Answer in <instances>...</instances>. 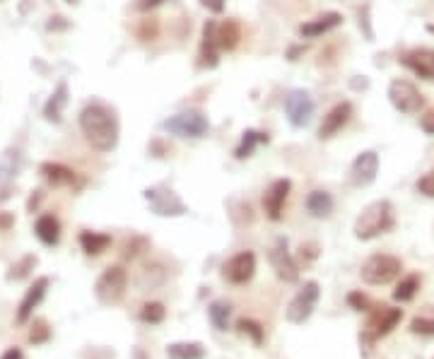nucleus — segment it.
<instances>
[{"mask_svg": "<svg viewBox=\"0 0 434 359\" xmlns=\"http://www.w3.org/2000/svg\"><path fill=\"white\" fill-rule=\"evenodd\" d=\"M400 319H403V311L400 309H393V306H376L369 316V325H367L369 330H367L365 338L374 340V338H381V335H389L391 330L400 323Z\"/></svg>", "mask_w": 434, "mask_h": 359, "instance_id": "obj_14", "label": "nucleus"}, {"mask_svg": "<svg viewBox=\"0 0 434 359\" xmlns=\"http://www.w3.org/2000/svg\"><path fill=\"white\" fill-rule=\"evenodd\" d=\"M347 304H350L352 309H357V311H369L372 309L369 297H365L362 292H352V294L347 297Z\"/></svg>", "mask_w": 434, "mask_h": 359, "instance_id": "obj_38", "label": "nucleus"}, {"mask_svg": "<svg viewBox=\"0 0 434 359\" xmlns=\"http://www.w3.org/2000/svg\"><path fill=\"white\" fill-rule=\"evenodd\" d=\"M201 5L207 8L210 12H215V15H220L225 10V0H201Z\"/></svg>", "mask_w": 434, "mask_h": 359, "instance_id": "obj_43", "label": "nucleus"}, {"mask_svg": "<svg viewBox=\"0 0 434 359\" xmlns=\"http://www.w3.org/2000/svg\"><path fill=\"white\" fill-rule=\"evenodd\" d=\"M0 359H25V354H22V349H20V347H10Z\"/></svg>", "mask_w": 434, "mask_h": 359, "instance_id": "obj_46", "label": "nucleus"}, {"mask_svg": "<svg viewBox=\"0 0 434 359\" xmlns=\"http://www.w3.org/2000/svg\"><path fill=\"white\" fill-rule=\"evenodd\" d=\"M51 338V328L44 319H36L34 325H32V333H30V343L32 345H44L46 340Z\"/></svg>", "mask_w": 434, "mask_h": 359, "instance_id": "obj_34", "label": "nucleus"}, {"mask_svg": "<svg viewBox=\"0 0 434 359\" xmlns=\"http://www.w3.org/2000/svg\"><path fill=\"white\" fill-rule=\"evenodd\" d=\"M41 200H44V191H34L30 196V200H27V210L30 212H36V207L41 205Z\"/></svg>", "mask_w": 434, "mask_h": 359, "instance_id": "obj_44", "label": "nucleus"}, {"mask_svg": "<svg viewBox=\"0 0 434 359\" xmlns=\"http://www.w3.org/2000/svg\"><path fill=\"white\" fill-rule=\"evenodd\" d=\"M167 0H135V10L140 12H150V10H157L159 5H164Z\"/></svg>", "mask_w": 434, "mask_h": 359, "instance_id": "obj_41", "label": "nucleus"}, {"mask_svg": "<svg viewBox=\"0 0 434 359\" xmlns=\"http://www.w3.org/2000/svg\"><path fill=\"white\" fill-rule=\"evenodd\" d=\"M319 297H321L319 282H314V280L304 282V287L297 292L295 299H292L290 306H287V321H290V323H297V325L309 321V316L314 314L316 304H319Z\"/></svg>", "mask_w": 434, "mask_h": 359, "instance_id": "obj_8", "label": "nucleus"}, {"mask_svg": "<svg viewBox=\"0 0 434 359\" xmlns=\"http://www.w3.org/2000/svg\"><path fill=\"white\" fill-rule=\"evenodd\" d=\"M65 104H68V82H65V80H60V82L56 84L54 94L49 97V102L44 104L46 121H51V124H60V121H63Z\"/></svg>", "mask_w": 434, "mask_h": 359, "instance_id": "obj_21", "label": "nucleus"}, {"mask_svg": "<svg viewBox=\"0 0 434 359\" xmlns=\"http://www.w3.org/2000/svg\"><path fill=\"white\" fill-rule=\"evenodd\" d=\"M299 258L304 263H311V261H316V258H319V244L316 242H309V244H301L299 246Z\"/></svg>", "mask_w": 434, "mask_h": 359, "instance_id": "obj_39", "label": "nucleus"}, {"mask_svg": "<svg viewBox=\"0 0 434 359\" xmlns=\"http://www.w3.org/2000/svg\"><path fill=\"white\" fill-rule=\"evenodd\" d=\"M148 246V239H133V242H128L126 244V251H124V256L126 258H135L138 256L143 248Z\"/></svg>", "mask_w": 434, "mask_h": 359, "instance_id": "obj_40", "label": "nucleus"}, {"mask_svg": "<svg viewBox=\"0 0 434 359\" xmlns=\"http://www.w3.org/2000/svg\"><path fill=\"white\" fill-rule=\"evenodd\" d=\"M400 63L422 80H434V51L432 49H410L400 56Z\"/></svg>", "mask_w": 434, "mask_h": 359, "instance_id": "obj_17", "label": "nucleus"}, {"mask_svg": "<svg viewBox=\"0 0 434 359\" xmlns=\"http://www.w3.org/2000/svg\"><path fill=\"white\" fill-rule=\"evenodd\" d=\"M157 34H159V25H157V20H155V17H148V20L140 22L138 36H140L143 41H152Z\"/></svg>", "mask_w": 434, "mask_h": 359, "instance_id": "obj_36", "label": "nucleus"}, {"mask_svg": "<svg viewBox=\"0 0 434 359\" xmlns=\"http://www.w3.org/2000/svg\"><path fill=\"white\" fill-rule=\"evenodd\" d=\"M268 258H271L273 270H275V275L280 277L282 282H297L299 280V266H297L295 256L290 253V244H287L285 236H277Z\"/></svg>", "mask_w": 434, "mask_h": 359, "instance_id": "obj_10", "label": "nucleus"}, {"mask_svg": "<svg viewBox=\"0 0 434 359\" xmlns=\"http://www.w3.org/2000/svg\"><path fill=\"white\" fill-rule=\"evenodd\" d=\"M376 174H379V154L374 150H365L355 157L350 167V183L357 188H365L374 183Z\"/></svg>", "mask_w": 434, "mask_h": 359, "instance_id": "obj_12", "label": "nucleus"}, {"mask_svg": "<svg viewBox=\"0 0 434 359\" xmlns=\"http://www.w3.org/2000/svg\"><path fill=\"white\" fill-rule=\"evenodd\" d=\"M39 172H41V176L56 188L75 186V183H78V172H73V169L65 167V164H60V162H44L39 167Z\"/></svg>", "mask_w": 434, "mask_h": 359, "instance_id": "obj_20", "label": "nucleus"}, {"mask_svg": "<svg viewBox=\"0 0 434 359\" xmlns=\"http://www.w3.org/2000/svg\"><path fill=\"white\" fill-rule=\"evenodd\" d=\"M415 188H418V193H422V196L434 198V172H427L422 178H418Z\"/></svg>", "mask_w": 434, "mask_h": 359, "instance_id": "obj_37", "label": "nucleus"}, {"mask_svg": "<svg viewBox=\"0 0 434 359\" xmlns=\"http://www.w3.org/2000/svg\"><path fill=\"white\" fill-rule=\"evenodd\" d=\"M400 270H403L400 258L389 256V253H374V256L367 258L365 266H362V280L374 287L389 285V282H393L396 277L400 275Z\"/></svg>", "mask_w": 434, "mask_h": 359, "instance_id": "obj_4", "label": "nucleus"}, {"mask_svg": "<svg viewBox=\"0 0 434 359\" xmlns=\"http://www.w3.org/2000/svg\"><path fill=\"white\" fill-rule=\"evenodd\" d=\"M256 273V256L251 251H242L232 256L222 266V277L232 285H247Z\"/></svg>", "mask_w": 434, "mask_h": 359, "instance_id": "obj_11", "label": "nucleus"}, {"mask_svg": "<svg viewBox=\"0 0 434 359\" xmlns=\"http://www.w3.org/2000/svg\"><path fill=\"white\" fill-rule=\"evenodd\" d=\"M333 207H336V202H333V196L328 191H311L309 196H306V212H309L311 217H316V220H326V217H331Z\"/></svg>", "mask_w": 434, "mask_h": 359, "instance_id": "obj_22", "label": "nucleus"}, {"mask_svg": "<svg viewBox=\"0 0 434 359\" xmlns=\"http://www.w3.org/2000/svg\"><path fill=\"white\" fill-rule=\"evenodd\" d=\"M237 330L242 335H247V338H251L256 345H263V340H266L263 325L258 323V321H253V319H239L237 321Z\"/></svg>", "mask_w": 434, "mask_h": 359, "instance_id": "obj_32", "label": "nucleus"}, {"mask_svg": "<svg viewBox=\"0 0 434 359\" xmlns=\"http://www.w3.org/2000/svg\"><path fill=\"white\" fill-rule=\"evenodd\" d=\"M34 234L44 246H56L60 242V222L54 215H41L34 224Z\"/></svg>", "mask_w": 434, "mask_h": 359, "instance_id": "obj_23", "label": "nucleus"}, {"mask_svg": "<svg viewBox=\"0 0 434 359\" xmlns=\"http://www.w3.org/2000/svg\"><path fill=\"white\" fill-rule=\"evenodd\" d=\"M12 224H15V215L12 212H0V229L8 231Z\"/></svg>", "mask_w": 434, "mask_h": 359, "instance_id": "obj_45", "label": "nucleus"}, {"mask_svg": "<svg viewBox=\"0 0 434 359\" xmlns=\"http://www.w3.org/2000/svg\"><path fill=\"white\" fill-rule=\"evenodd\" d=\"M420 128H422L427 135H434V108L422 116V121H420Z\"/></svg>", "mask_w": 434, "mask_h": 359, "instance_id": "obj_42", "label": "nucleus"}, {"mask_svg": "<svg viewBox=\"0 0 434 359\" xmlns=\"http://www.w3.org/2000/svg\"><path fill=\"white\" fill-rule=\"evenodd\" d=\"M164 128H167L172 135H176V138L198 140L207 133L210 124H207V118L203 116L201 111H181V113L169 116L167 121H164Z\"/></svg>", "mask_w": 434, "mask_h": 359, "instance_id": "obj_6", "label": "nucleus"}, {"mask_svg": "<svg viewBox=\"0 0 434 359\" xmlns=\"http://www.w3.org/2000/svg\"><path fill=\"white\" fill-rule=\"evenodd\" d=\"M143 198L148 200L150 210L159 217H181L188 212L186 202L179 198V193H174L172 188L167 186H152V188H145Z\"/></svg>", "mask_w": 434, "mask_h": 359, "instance_id": "obj_5", "label": "nucleus"}, {"mask_svg": "<svg viewBox=\"0 0 434 359\" xmlns=\"http://www.w3.org/2000/svg\"><path fill=\"white\" fill-rule=\"evenodd\" d=\"M80 130H82L84 140L92 145L97 152H111L119 145L121 126L116 108L108 106L102 99H92L82 106L78 116Z\"/></svg>", "mask_w": 434, "mask_h": 359, "instance_id": "obj_1", "label": "nucleus"}, {"mask_svg": "<svg viewBox=\"0 0 434 359\" xmlns=\"http://www.w3.org/2000/svg\"><path fill=\"white\" fill-rule=\"evenodd\" d=\"M49 277H36L34 285L27 290V294L22 297L20 309H17V323H27L34 314V309L41 304V299L46 297V290H49Z\"/></svg>", "mask_w": 434, "mask_h": 359, "instance_id": "obj_18", "label": "nucleus"}, {"mask_svg": "<svg viewBox=\"0 0 434 359\" xmlns=\"http://www.w3.org/2000/svg\"><path fill=\"white\" fill-rule=\"evenodd\" d=\"M22 167V152L20 150H5L0 154V183L10 181L20 174Z\"/></svg>", "mask_w": 434, "mask_h": 359, "instance_id": "obj_27", "label": "nucleus"}, {"mask_svg": "<svg viewBox=\"0 0 434 359\" xmlns=\"http://www.w3.org/2000/svg\"><path fill=\"white\" fill-rule=\"evenodd\" d=\"M80 246L87 256H99L111 246V236L99 234V231H82L80 234Z\"/></svg>", "mask_w": 434, "mask_h": 359, "instance_id": "obj_25", "label": "nucleus"}, {"mask_svg": "<svg viewBox=\"0 0 434 359\" xmlns=\"http://www.w3.org/2000/svg\"><path fill=\"white\" fill-rule=\"evenodd\" d=\"M314 108H316L314 99H311V94L304 92V89H292V92L285 97L287 121H290L295 128H304V126L311 124Z\"/></svg>", "mask_w": 434, "mask_h": 359, "instance_id": "obj_9", "label": "nucleus"}, {"mask_svg": "<svg viewBox=\"0 0 434 359\" xmlns=\"http://www.w3.org/2000/svg\"><path fill=\"white\" fill-rule=\"evenodd\" d=\"M217 36H220V46L222 51H234L242 39V25L237 20H225L217 27Z\"/></svg>", "mask_w": 434, "mask_h": 359, "instance_id": "obj_26", "label": "nucleus"}, {"mask_svg": "<svg viewBox=\"0 0 434 359\" xmlns=\"http://www.w3.org/2000/svg\"><path fill=\"white\" fill-rule=\"evenodd\" d=\"M389 99L396 106V111L405 113V116H415L420 108L424 106V97L410 80H393L389 84Z\"/></svg>", "mask_w": 434, "mask_h": 359, "instance_id": "obj_7", "label": "nucleus"}, {"mask_svg": "<svg viewBox=\"0 0 434 359\" xmlns=\"http://www.w3.org/2000/svg\"><path fill=\"white\" fill-rule=\"evenodd\" d=\"M418 290H420V277L418 275H408V277H403V280L398 282V287L393 290V299L396 301H410L415 294H418Z\"/></svg>", "mask_w": 434, "mask_h": 359, "instance_id": "obj_31", "label": "nucleus"}, {"mask_svg": "<svg viewBox=\"0 0 434 359\" xmlns=\"http://www.w3.org/2000/svg\"><path fill=\"white\" fill-rule=\"evenodd\" d=\"M301 51H304V49H301V46H292L290 54H287V58H290V60H297V56H299Z\"/></svg>", "mask_w": 434, "mask_h": 359, "instance_id": "obj_47", "label": "nucleus"}, {"mask_svg": "<svg viewBox=\"0 0 434 359\" xmlns=\"http://www.w3.org/2000/svg\"><path fill=\"white\" fill-rule=\"evenodd\" d=\"M169 359H203L205 347L201 343H172L167 347Z\"/></svg>", "mask_w": 434, "mask_h": 359, "instance_id": "obj_29", "label": "nucleus"}, {"mask_svg": "<svg viewBox=\"0 0 434 359\" xmlns=\"http://www.w3.org/2000/svg\"><path fill=\"white\" fill-rule=\"evenodd\" d=\"M217 22L215 20H207L203 25V34H201V65L203 68H217L220 63V36H217Z\"/></svg>", "mask_w": 434, "mask_h": 359, "instance_id": "obj_16", "label": "nucleus"}, {"mask_svg": "<svg viewBox=\"0 0 434 359\" xmlns=\"http://www.w3.org/2000/svg\"><path fill=\"white\" fill-rule=\"evenodd\" d=\"M164 316H167V309H164V304H159V301H148V304L140 309V321L150 325L162 323Z\"/></svg>", "mask_w": 434, "mask_h": 359, "instance_id": "obj_33", "label": "nucleus"}, {"mask_svg": "<svg viewBox=\"0 0 434 359\" xmlns=\"http://www.w3.org/2000/svg\"><path fill=\"white\" fill-rule=\"evenodd\" d=\"M292 191V181L290 178H277V181L271 183L266 193H263V210H266V217L273 222L282 220V210H285L287 196Z\"/></svg>", "mask_w": 434, "mask_h": 359, "instance_id": "obj_13", "label": "nucleus"}, {"mask_svg": "<svg viewBox=\"0 0 434 359\" xmlns=\"http://www.w3.org/2000/svg\"><path fill=\"white\" fill-rule=\"evenodd\" d=\"M65 3H68V5H80V0H65Z\"/></svg>", "mask_w": 434, "mask_h": 359, "instance_id": "obj_48", "label": "nucleus"}, {"mask_svg": "<svg viewBox=\"0 0 434 359\" xmlns=\"http://www.w3.org/2000/svg\"><path fill=\"white\" fill-rule=\"evenodd\" d=\"M36 263H39V258L34 256V253H27V256H22L17 263H12L10 270H8V282H20V280H27V277L32 275V270L36 268Z\"/></svg>", "mask_w": 434, "mask_h": 359, "instance_id": "obj_30", "label": "nucleus"}, {"mask_svg": "<svg viewBox=\"0 0 434 359\" xmlns=\"http://www.w3.org/2000/svg\"><path fill=\"white\" fill-rule=\"evenodd\" d=\"M341 25H343L341 12H323V15L299 25V34L304 36V39H316V36H323V34H328V32L338 30Z\"/></svg>", "mask_w": 434, "mask_h": 359, "instance_id": "obj_19", "label": "nucleus"}, {"mask_svg": "<svg viewBox=\"0 0 434 359\" xmlns=\"http://www.w3.org/2000/svg\"><path fill=\"white\" fill-rule=\"evenodd\" d=\"M128 287V273L124 266H108L106 270L99 275L97 285H94V297L102 301L104 306L119 304Z\"/></svg>", "mask_w": 434, "mask_h": 359, "instance_id": "obj_3", "label": "nucleus"}, {"mask_svg": "<svg viewBox=\"0 0 434 359\" xmlns=\"http://www.w3.org/2000/svg\"><path fill=\"white\" fill-rule=\"evenodd\" d=\"M352 118V104L350 102H338L331 111L323 116V124L319 128V138L321 140H331L333 135H338Z\"/></svg>", "mask_w": 434, "mask_h": 359, "instance_id": "obj_15", "label": "nucleus"}, {"mask_svg": "<svg viewBox=\"0 0 434 359\" xmlns=\"http://www.w3.org/2000/svg\"><path fill=\"white\" fill-rule=\"evenodd\" d=\"M396 227V210L391 200H374L360 212L355 220V236L360 242H372Z\"/></svg>", "mask_w": 434, "mask_h": 359, "instance_id": "obj_2", "label": "nucleus"}, {"mask_svg": "<svg viewBox=\"0 0 434 359\" xmlns=\"http://www.w3.org/2000/svg\"><path fill=\"white\" fill-rule=\"evenodd\" d=\"M410 330L418 335H434V316H415Z\"/></svg>", "mask_w": 434, "mask_h": 359, "instance_id": "obj_35", "label": "nucleus"}, {"mask_svg": "<svg viewBox=\"0 0 434 359\" xmlns=\"http://www.w3.org/2000/svg\"><path fill=\"white\" fill-rule=\"evenodd\" d=\"M229 314H232V306L225 299H215L207 306V319L215 325V330H227L229 328Z\"/></svg>", "mask_w": 434, "mask_h": 359, "instance_id": "obj_28", "label": "nucleus"}, {"mask_svg": "<svg viewBox=\"0 0 434 359\" xmlns=\"http://www.w3.org/2000/svg\"><path fill=\"white\" fill-rule=\"evenodd\" d=\"M271 143V138H268V133H263V130H244L242 133V143L237 145V150H234V157L237 159H247L253 154V150L258 148V145H268Z\"/></svg>", "mask_w": 434, "mask_h": 359, "instance_id": "obj_24", "label": "nucleus"}]
</instances>
